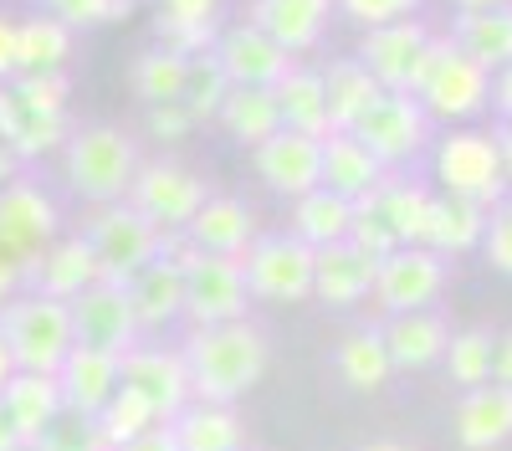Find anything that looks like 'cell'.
I'll return each instance as SVG.
<instances>
[{
  "mask_svg": "<svg viewBox=\"0 0 512 451\" xmlns=\"http://www.w3.org/2000/svg\"><path fill=\"white\" fill-rule=\"evenodd\" d=\"M118 364H123V385L134 390V395H144L164 426L195 400V390H190V369H185V354H180V349L134 344Z\"/></svg>",
  "mask_w": 512,
  "mask_h": 451,
  "instance_id": "e0dca14e",
  "label": "cell"
},
{
  "mask_svg": "<svg viewBox=\"0 0 512 451\" xmlns=\"http://www.w3.org/2000/svg\"><path fill=\"white\" fill-rule=\"evenodd\" d=\"M415 98L441 123H466L492 103V72L477 57H466L451 36H436L415 77Z\"/></svg>",
  "mask_w": 512,
  "mask_h": 451,
  "instance_id": "8992f818",
  "label": "cell"
},
{
  "mask_svg": "<svg viewBox=\"0 0 512 451\" xmlns=\"http://www.w3.org/2000/svg\"><path fill=\"white\" fill-rule=\"evenodd\" d=\"M185 77H190V57L175 47H149L134 62V93L144 103H175L185 93Z\"/></svg>",
  "mask_w": 512,
  "mask_h": 451,
  "instance_id": "f35d334b",
  "label": "cell"
},
{
  "mask_svg": "<svg viewBox=\"0 0 512 451\" xmlns=\"http://www.w3.org/2000/svg\"><path fill=\"white\" fill-rule=\"evenodd\" d=\"M77 236L93 246L103 282H128L139 267H149V262L164 252V231H159L144 211H134L128 200L93 205V211L82 216Z\"/></svg>",
  "mask_w": 512,
  "mask_h": 451,
  "instance_id": "52a82bcc",
  "label": "cell"
},
{
  "mask_svg": "<svg viewBox=\"0 0 512 451\" xmlns=\"http://www.w3.org/2000/svg\"><path fill=\"white\" fill-rule=\"evenodd\" d=\"M144 129H149V139H159V144H180V139H190L200 123L190 118V108L175 98V103H144Z\"/></svg>",
  "mask_w": 512,
  "mask_h": 451,
  "instance_id": "bcb514c9",
  "label": "cell"
},
{
  "mask_svg": "<svg viewBox=\"0 0 512 451\" xmlns=\"http://www.w3.org/2000/svg\"><path fill=\"white\" fill-rule=\"evenodd\" d=\"M456 441L461 451H497L502 441H512V385H477L466 390L456 405Z\"/></svg>",
  "mask_w": 512,
  "mask_h": 451,
  "instance_id": "484cf974",
  "label": "cell"
},
{
  "mask_svg": "<svg viewBox=\"0 0 512 451\" xmlns=\"http://www.w3.org/2000/svg\"><path fill=\"white\" fill-rule=\"evenodd\" d=\"M139 164H144L139 144L123 129H113V123H82V129H72L67 144H62V180L88 205L128 200Z\"/></svg>",
  "mask_w": 512,
  "mask_h": 451,
  "instance_id": "3957f363",
  "label": "cell"
},
{
  "mask_svg": "<svg viewBox=\"0 0 512 451\" xmlns=\"http://www.w3.org/2000/svg\"><path fill=\"white\" fill-rule=\"evenodd\" d=\"M0 334L16 354V369H36V375H57L62 359L77 349L72 303L47 293H16L11 303H0Z\"/></svg>",
  "mask_w": 512,
  "mask_h": 451,
  "instance_id": "5b68a950",
  "label": "cell"
},
{
  "mask_svg": "<svg viewBox=\"0 0 512 451\" xmlns=\"http://www.w3.org/2000/svg\"><path fill=\"white\" fill-rule=\"evenodd\" d=\"M72 26H62L57 16L36 11L26 21H16V77L26 72H62L72 62Z\"/></svg>",
  "mask_w": 512,
  "mask_h": 451,
  "instance_id": "836d02e7",
  "label": "cell"
},
{
  "mask_svg": "<svg viewBox=\"0 0 512 451\" xmlns=\"http://www.w3.org/2000/svg\"><path fill=\"white\" fill-rule=\"evenodd\" d=\"M169 436L180 441V451H241L246 446V426L231 405L216 400H190L175 421H169Z\"/></svg>",
  "mask_w": 512,
  "mask_h": 451,
  "instance_id": "1f68e13d",
  "label": "cell"
},
{
  "mask_svg": "<svg viewBox=\"0 0 512 451\" xmlns=\"http://www.w3.org/2000/svg\"><path fill=\"white\" fill-rule=\"evenodd\" d=\"M349 226H354V200L333 195L328 185H318V190L292 200V236H303L308 246L349 241Z\"/></svg>",
  "mask_w": 512,
  "mask_h": 451,
  "instance_id": "d590c367",
  "label": "cell"
},
{
  "mask_svg": "<svg viewBox=\"0 0 512 451\" xmlns=\"http://www.w3.org/2000/svg\"><path fill=\"white\" fill-rule=\"evenodd\" d=\"M431 41H436L431 31H425L415 16H405V21L369 26L354 57L369 67V77L379 82V88H390V93H415V77H420V67H425Z\"/></svg>",
  "mask_w": 512,
  "mask_h": 451,
  "instance_id": "5bb4252c",
  "label": "cell"
},
{
  "mask_svg": "<svg viewBox=\"0 0 512 451\" xmlns=\"http://www.w3.org/2000/svg\"><path fill=\"white\" fill-rule=\"evenodd\" d=\"M364 451H415V446H405V441H369Z\"/></svg>",
  "mask_w": 512,
  "mask_h": 451,
  "instance_id": "94428289",
  "label": "cell"
},
{
  "mask_svg": "<svg viewBox=\"0 0 512 451\" xmlns=\"http://www.w3.org/2000/svg\"><path fill=\"white\" fill-rule=\"evenodd\" d=\"M492 139H497V154H502V175H507V185H512V123H497Z\"/></svg>",
  "mask_w": 512,
  "mask_h": 451,
  "instance_id": "9f6ffc18",
  "label": "cell"
},
{
  "mask_svg": "<svg viewBox=\"0 0 512 451\" xmlns=\"http://www.w3.org/2000/svg\"><path fill=\"white\" fill-rule=\"evenodd\" d=\"M487 6H512V0H456V11H487Z\"/></svg>",
  "mask_w": 512,
  "mask_h": 451,
  "instance_id": "91938a15",
  "label": "cell"
},
{
  "mask_svg": "<svg viewBox=\"0 0 512 451\" xmlns=\"http://www.w3.org/2000/svg\"><path fill=\"white\" fill-rule=\"evenodd\" d=\"M16 375V354H11V344H6V334H0V385H6Z\"/></svg>",
  "mask_w": 512,
  "mask_h": 451,
  "instance_id": "680465c9",
  "label": "cell"
},
{
  "mask_svg": "<svg viewBox=\"0 0 512 451\" xmlns=\"http://www.w3.org/2000/svg\"><path fill=\"white\" fill-rule=\"evenodd\" d=\"M451 41L477 57L487 72H502L512 67V6H487V11H456V26H451Z\"/></svg>",
  "mask_w": 512,
  "mask_h": 451,
  "instance_id": "d6a6232c",
  "label": "cell"
},
{
  "mask_svg": "<svg viewBox=\"0 0 512 451\" xmlns=\"http://www.w3.org/2000/svg\"><path fill=\"white\" fill-rule=\"evenodd\" d=\"M226 93H231V77L221 72V62L210 57V52L190 57V77H185V93H180V103L190 108V118L195 123H216Z\"/></svg>",
  "mask_w": 512,
  "mask_h": 451,
  "instance_id": "b9f144b4",
  "label": "cell"
},
{
  "mask_svg": "<svg viewBox=\"0 0 512 451\" xmlns=\"http://www.w3.org/2000/svg\"><path fill=\"white\" fill-rule=\"evenodd\" d=\"M487 205L477 200H461V195H436L431 200V221H425V241L431 252H441L446 262L466 257V252H482V236H487Z\"/></svg>",
  "mask_w": 512,
  "mask_h": 451,
  "instance_id": "f1b7e54d",
  "label": "cell"
},
{
  "mask_svg": "<svg viewBox=\"0 0 512 451\" xmlns=\"http://www.w3.org/2000/svg\"><path fill=\"white\" fill-rule=\"evenodd\" d=\"M72 328H77L82 349H103V354H118V359L144 339L123 282H93L88 293H77L72 298Z\"/></svg>",
  "mask_w": 512,
  "mask_h": 451,
  "instance_id": "2e32d148",
  "label": "cell"
},
{
  "mask_svg": "<svg viewBox=\"0 0 512 451\" xmlns=\"http://www.w3.org/2000/svg\"><path fill=\"white\" fill-rule=\"evenodd\" d=\"M313 262H318V246H308L303 236H292V231L256 236L241 252L246 293L262 303H308L313 298Z\"/></svg>",
  "mask_w": 512,
  "mask_h": 451,
  "instance_id": "9c48e42d",
  "label": "cell"
},
{
  "mask_svg": "<svg viewBox=\"0 0 512 451\" xmlns=\"http://www.w3.org/2000/svg\"><path fill=\"white\" fill-rule=\"evenodd\" d=\"M492 344L497 334H487V328H461V334H451L446 344V375L461 385V390H477L492 380Z\"/></svg>",
  "mask_w": 512,
  "mask_h": 451,
  "instance_id": "ab89813d",
  "label": "cell"
},
{
  "mask_svg": "<svg viewBox=\"0 0 512 451\" xmlns=\"http://www.w3.org/2000/svg\"><path fill=\"white\" fill-rule=\"evenodd\" d=\"M93 282H103V272H98L93 246L82 236H57L52 246H41V252L26 262V287L31 293H47V298H62V303H72L77 293H88Z\"/></svg>",
  "mask_w": 512,
  "mask_h": 451,
  "instance_id": "ffe728a7",
  "label": "cell"
},
{
  "mask_svg": "<svg viewBox=\"0 0 512 451\" xmlns=\"http://www.w3.org/2000/svg\"><path fill=\"white\" fill-rule=\"evenodd\" d=\"M205 200H210L205 180L195 170H185L180 159H144L139 175H134V190H128V205L144 211L164 236L169 231H185Z\"/></svg>",
  "mask_w": 512,
  "mask_h": 451,
  "instance_id": "7c38bea8",
  "label": "cell"
},
{
  "mask_svg": "<svg viewBox=\"0 0 512 451\" xmlns=\"http://www.w3.org/2000/svg\"><path fill=\"white\" fill-rule=\"evenodd\" d=\"M251 154H256V180H262L272 195H282V200H297V195H308V190L323 185V139H313V134L277 129Z\"/></svg>",
  "mask_w": 512,
  "mask_h": 451,
  "instance_id": "ac0fdd59",
  "label": "cell"
},
{
  "mask_svg": "<svg viewBox=\"0 0 512 451\" xmlns=\"http://www.w3.org/2000/svg\"><path fill=\"white\" fill-rule=\"evenodd\" d=\"M246 303H251V293H246L241 257L195 252V262L185 267V318H190V328L246 318Z\"/></svg>",
  "mask_w": 512,
  "mask_h": 451,
  "instance_id": "9a60e30c",
  "label": "cell"
},
{
  "mask_svg": "<svg viewBox=\"0 0 512 451\" xmlns=\"http://www.w3.org/2000/svg\"><path fill=\"white\" fill-rule=\"evenodd\" d=\"M446 277H451V262L431 246H395L390 257H379V272H374V303L384 318L395 313H420V308H436L441 293H446Z\"/></svg>",
  "mask_w": 512,
  "mask_h": 451,
  "instance_id": "30bf717a",
  "label": "cell"
},
{
  "mask_svg": "<svg viewBox=\"0 0 512 451\" xmlns=\"http://www.w3.org/2000/svg\"><path fill=\"white\" fill-rule=\"evenodd\" d=\"M216 123L246 149H256L262 139H272L282 129V113H277V93L272 88H231Z\"/></svg>",
  "mask_w": 512,
  "mask_h": 451,
  "instance_id": "8d00e7d4",
  "label": "cell"
},
{
  "mask_svg": "<svg viewBox=\"0 0 512 451\" xmlns=\"http://www.w3.org/2000/svg\"><path fill=\"white\" fill-rule=\"evenodd\" d=\"M226 0H159V21L169 26H216Z\"/></svg>",
  "mask_w": 512,
  "mask_h": 451,
  "instance_id": "c3c4849f",
  "label": "cell"
},
{
  "mask_svg": "<svg viewBox=\"0 0 512 451\" xmlns=\"http://www.w3.org/2000/svg\"><path fill=\"white\" fill-rule=\"evenodd\" d=\"M16 175H21V159H16V149L6 139H0V185H11Z\"/></svg>",
  "mask_w": 512,
  "mask_h": 451,
  "instance_id": "6f0895ef",
  "label": "cell"
},
{
  "mask_svg": "<svg viewBox=\"0 0 512 451\" xmlns=\"http://www.w3.org/2000/svg\"><path fill=\"white\" fill-rule=\"evenodd\" d=\"M16 77V21L0 16V82Z\"/></svg>",
  "mask_w": 512,
  "mask_h": 451,
  "instance_id": "f907efd6",
  "label": "cell"
},
{
  "mask_svg": "<svg viewBox=\"0 0 512 451\" xmlns=\"http://www.w3.org/2000/svg\"><path fill=\"white\" fill-rule=\"evenodd\" d=\"M333 11H338L333 0H251V16H246V21L262 26L282 52L308 57L318 41H323Z\"/></svg>",
  "mask_w": 512,
  "mask_h": 451,
  "instance_id": "7402d4cb",
  "label": "cell"
},
{
  "mask_svg": "<svg viewBox=\"0 0 512 451\" xmlns=\"http://www.w3.org/2000/svg\"><path fill=\"white\" fill-rule=\"evenodd\" d=\"M431 175L441 185V195H461V200H477V205H492L507 200V175H502V154H497V139L482 134V129H451L446 139H436L431 149Z\"/></svg>",
  "mask_w": 512,
  "mask_h": 451,
  "instance_id": "ba28073f",
  "label": "cell"
},
{
  "mask_svg": "<svg viewBox=\"0 0 512 451\" xmlns=\"http://www.w3.org/2000/svg\"><path fill=\"white\" fill-rule=\"evenodd\" d=\"M62 236V211L47 185H36L16 175L11 185H0V246L26 267L41 246H52Z\"/></svg>",
  "mask_w": 512,
  "mask_h": 451,
  "instance_id": "4fadbf2b",
  "label": "cell"
},
{
  "mask_svg": "<svg viewBox=\"0 0 512 451\" xmlns=\"http://www.w3.org/2000/svg\"><path fill=\"white\" fill-rule=\"evenodd\" d=\"M431 200H436L431 185H420L415 175L390 170L379 180V190L354 200L349 241L364 246L369 257H390L395 246H420L425 241V221H431Z\"/></svg>",
  "mask_w": 512,
  "mask_h": 451,
  "instance_id": "277c9868",
  "label": "cell"
},
{
  "mask_svg": "<svg viewBox=\"0 0 512 451\" xmlns=\"http://www.w3.org/2000/svg\"><path fill=\"white\" fill-rule=\"evenodd\" d=\"M47 16H57L62 26L72 31H88V26H108V21H123L134 11V0H36Z\"/></svg>",
  "mask_w": 512,
  "mask_h": 451,
  "instance_id": "ee69618b",
  "label": "cell"
},
{
  "mask_svg": "<svg viewBox=\"0 0 512 451\" xmlns=\"http://www.w3.org/2000/svg\"><path fill=\"white\" fill-rule=\"evenodd\" d=\"M154 426H164V421L154 416V405H149L144 395H134L128 385H118V395L98 410V431H103L108 451H118L123 441H139V436L154 431Z\"/></svg>",
  "mask_w": 512,
  "mask_h": 451,
  "instance_id": "60d3db41",
  "label": "cell"
},
{
  "mask_svg": "<svg viewBox=\"0 0 512 451\" xmlns=\"http://www.w3.org/2000/svg\"><path fill=\"white\" fill-rule=\"evenodd\" d=\"M180 354H185V369H190L195 400H216V405H236L241 395H251L262 385L267 364H272V344L251 318L190 328Z\"/></svg>",
  "mask_w": 512,
  "mask_h": 451,
  "instance_id": "6da1fadb",
  "label": "cell"
},
{
  "mask_svg": "<svg viewBox=\"0 0 512 451\" xmlns=\"http://www.w3.org/2000/svg\"><path fill=\"white\" fill-rule=\"evenodd\" d=\"M210 57L221 62V72L231 77V88H272V82H282L292 72V52H282L277 41L251 26V21H236L216 36V47H210Z\"/></svg>",
  "mask_w": 512,
  "mask_h": 451,
  "instance_id": "d6986e66",
  "label": "cell"
},
{
  "mask_svg": "<svg viewBox=\"0 0 512 451\" xmlns=\"http://www.w3.org/2000/svg\"><path fill=\"white\" fill-rule=\"evenodd\" d=\"M492 108L502 113V123H512V67L492 72Z\"/></svg>",
  "mask_w": 512,
  "mask_h": 451,
  "instance_id": "db71d44e",
  "label": "cell"
},
{
  "mask_svg": "<svg viewBox=\"0 0 512 451\" xmlns=\"http://www.w3.org/2000/svg\"><path fill=\"white\" fill-rule=\"evenodd\" d=\"M0 451H26V436L16 431V421H11L6 405H0Z\"/></svg>",
  "mask_w": 512,
  "mask_h": 451,
  "instance_id": "11a10c76",
  "label": "cell"
},
{
  "mask_svg": "<svg viewBox=\"0 0 512 451\" xmlns=\"http://www.w3.org/2000/svg\"><path fill=\"white\" fill-rule=\"evenodd\" d=\"M118 451H180V441L169 436V426H154V431H144L139 441H123Z\"/></svg>",
  "mask_w": 512,
  "mask_h": 451,
  "instance_id": "816d5d0a",
  "label": "cell"
},
{
  "mask_svg": "<svg viewBox=\"0 0 512 451\" xmlns=\"http://www.w3.org/2000/svg\"><path fill=\"white\" fill-rule=\"evenodd\" d=\"M338 11H344L354 26H384V21H405V16H415V6L420 0H333Z\"/></svg>",
  "mask_w": 512,
  "mask_h": 451,
  "instance_id": "7dc6e473",
  "label": "cell"
},
{
  "mask_svg": "<svg viewBox=\"0 0 512 451\" xmlns=\"http://www.w3.org/2000/svg\"><path fill=\"white\" fill-rule=\"evenodd\" d=\"M492 380L512 385V334H497V344H492Z\"/></svg>",
  "mask_w": 512,
  "mask_h": 451,
  "instance_id": "f5cc1de1",
  "label": "cell"
},
{
  "mask_svg": "<svg viewBox=\"0 0 512 451\" xmlns=\"http://www.w3.org/2000/svg\"><path fill=\"white\" fill-rule=\"evenodd\" d=\"M482 257L492 272L512 277V195L492 205V216H487V236H482Z\"/></svg>",
  "mask_w": 512,
  "mask_h": 451,
  "instance_id": "f6af8a7d",
  "label": "cell"
},
{
  "mask_svg": "<svg viewBox=\"0 0 512 451\" xmlns=\"http://www.w3.org/2000/svg\"><path fill=\"white\" fill-rule=\"evenodd\" d=\"M323 93H328V123H333V134H338V129H354V123L364 118V108L384 88L369 77V67L359 57H338V62L323 67Z\"/></svg>",
  "mask_w": 512,
  "mask_h": 451,
  "instance_id": "e575fe53",
  "label": "cell"
},
{
  "mask_svg": "<svg viewBox=\"0 0 512 451\" xmlns=\"http://www.w3.org/2000/svg\"><path fill=\"white\" fill-rule=\"evenodd\" d=\"M431 129H436V118L420 108L415 93H390L384 88L349 134H359L384 164H390V170H400V164H410V159H420L425 149H431Z\"/></svg>",
  "mask_w": 512,
  "mask_h": 451,
  "instance_id": "8fae6325",
  "label": "cell"
},
{
  "mask_svg": "<svg viewBox=\"0 0 512 451\" xmlns=\"http://www.w3.org/2000/svg\"><path fill=\"white\" fill-rule=\"evenodd\" d=\"M26 451H108L98 416H82V410H62V416L41 431Z\"/></svg>",
  "mask_w": 512,
  "mask_h": 451,
  "instance_id": "7bdbcfd3",
  "label": "cell"
},
{
  "mask_svg": "<svg viewBox=\"0 0 512 451\" xmlns=\"http://www.w3.org/2000/svg\"><path fill=\"white\" fill-rule=\"evenodd\" d=\"M72 134L67 118V77L62 72H26L0 82V139L16 149V159L62 154Z\"/></svg>",
  "mask_w": 512,
  "mask_h": 451,
  "instance_id": "7a4b0ae2",
  "label": "cell"
},
{
  "mask_svg": "<svg viewBox=\"0 0 512 451\" xmlns=\"http://www.w3.org/2000/svg\"><path fill=\"white\" fill-rule=\"evenodd\" d=\"M390 175V164H384L359 134L338 129L323 139V185L344 200H364L369 190H379V180Z\"/></svg>",
  "mask_w": 512,
  "mask_h": 451,
  "instance_id": "4316f807",
  "label": "cell"
},
{
  "mask_svg": "<svg viewBox=\"0 0 512 451\" xmlns=\"http://www.w3.org/2000/svg\"><path fill=\"white\" fill-rule=\"evenodd\" d=\"M123 293H128V303H134L139 328H144V334H154V328L185 318V267L175 257L159 252L149 267H139L134 277L123 282Z\"/></svg>",
  "mask_w": 512,
  "mask_h": 451,
  "instance_id": "603a6c76",
  "label": "cell"
},
{
  "mask_svg": "<svg viewBox=\"0 0 512 451\" xmlns=\"http://www.w3.org/2000/svg\"><path fill=\"white\" fill-rule=\"evenodd\" d=\"M21 287H26V267L6 252V246H0V303H11Z\"/></svg>",
  "mask_w": 512,
  "mask_h": 451,
  "instance_id": "681fc988",
  "label": "cell"
},
{
  "mask_svg": "<svg viewBox=\"0 0 512 451\" xmlns=\"http://www.w3.org/2000/svg\"><path fill=\"white\" fill-rule=\"evenodd\" d=\"M57 385H62V405L67 410H82V416H98V410L118 395L123 385V364L118 354H103V349H72L57 369Z\"/></svg>",
  "mask_w": 512,
  "mask_h": 451,
  "instance_id": "cb8c5ba5",
  "label": "cell"
},
{
  "mask_svg": "<svg viewBox=\"0 0 512 451\" xmlns=\"http://www.w3.org/2000/svg\"><path fill=\"white\" fill-rule=\"evenodd\" d=\"M379 334H384V349H390L395 375H400V369H431V364H441L446 344H451V328H446V318L436 308L384 318Z\"/></svg>",
  "mask_w": 512,
  "mask_h": 451,
  "instance_id": "d4e9b609",
  "label": "cell"
},
{
  "mask_svg": "<svg viewBox=\"0 0 512 451\" xmlns=\"http://www.w3.org/2000/svg\"><path fill=\"white\" fill-rule=\"evenodd\" d=\"M241 451H246V446H241Z\"/></svg>",
  "mask_w": 512,
  "mask_h": 451,
  "instance_id": "6125c7cd",
  "label": "cell"
},
{
  "mask_svg": "<svg viewBox=\"0 0 512 451\" xmlns=\"http://www.w3.org/2000/svg\"><path fill=\"white\" fill-rule=\"evenodd\" d=\"M374 272H379V257H369L364 246H354V241L318 246L313 298L328 303V308H354V303H364L374 293Z\"/></svg>",
  "mask_w": 512,
  "mask_h": 451,
  "instance_id": "44dd1931",
  "label": "cell"
},
{
  "mask_svg": "<svg viewBox=\"0 0 512 451\" xmlns=\"http://www.w3.org/2000/svg\"><path fill=\"white\" fill-rule=\"evenodd\" d=\"M333 369H338V380H344L349 390H379L384 380L395 375V364H390V349H384V334L379 328H359V334H349L344 344L333 349Z\"/></svg>",
  "mask_w": 512,
  "mask_h": 451,
  "instance_id": "74e56055",
  "label": "cell"
},
{
  "mask_svg": "<svg viewBox=\"0 0 512 451\" xmlns=\"http://www.w3.org/2000/svg\"><path fill=\"white\" fill-rule=\"evenodd\" d=\"M185 236L200 246V252H210V257H241L262 231H256V216H251L246 200H236V195H210L200 211H195V221L185 226Z\"/></svg>",
  "mask_w": 512,
  "mask_h": 451,
  "instance_id": "83f0119b",
  "label": "cell"
},
{
  "mask_svg": "<svg viewBox=\"0 0 512 451\" xmlns=\"http://www.w3.org/2000/svg\"><path fill=\"white\" fill-rule=\"evenodd\" d=\"M0 405L11 410V421H16V431L26 436V446L67 410L57 375H36V369H16V375L0 385Z\"/></svg>",
  "mask_w": 512,
  "mask_h": 451,
  "instance_id": "4dcf8cb0",
  "label": "cell"
},
{
  "mask_svg": "<svg viewBox=\"0 0 512 451\" xmlns=\"http://www.w3.org/2000/svg\"><path fill=\"white\" fill-rule=\"evenodd\" d=\"M272 93H277L282 129L313 134V139H328L333 134V123H328V93H323V67L292 62V72L282 82H272Z\"/></svg>",
  "mask_w": 512,
  "mask_h": 451,
  "instance_id": "f546056e",
  "label": "cell"
}]
</instances>
